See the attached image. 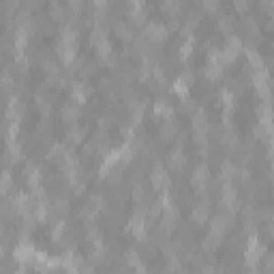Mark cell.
<instances>
[{"instance_id": "obj_36", "label": "cell", "mask_w": 274, "mask_h": 274, "mask_svg": "<svg viewBox=\"0 0 274 274\" xmlns=\"http://www.w3.org/2000/svg\"><path fill=\"white\" fill-rule=\"evenodd\" d=\"M69 5L75 9V11H79V9H81V0H69Z\"/></svg>"}, {"instance_id": "obj_27", "label": "cell", "mask_w": 274, "mask_h": 274, "mask_svg": "<svg viewBox=\"0 0 274 274\" xmlns=\"http://www.w3.org/2000/svg\"><path fill=\"white\" fill-rule=\"evenodd\" d=\"M180 7H182V0H165V11L171 13V17H176V15H178Z\"/></svg>"}, {"instance_id": "obj_32", "label": "cell", "mask_w": 274, "mask_h": 274, "mask_svg": "<svg viewBox=\"0 0 274 274\" xmlns=\"http://www.w3.org/2000/svg\"><path fill=\"white\" fill-rule=\"evenodd\" d=\"M234 7H236V9H238V11H240V13H244V11H246V9H249V7H251V0H234Z\"/></svg>"}, {"instance_id": "obj_18", "label": "cell", "mask_w": 274, "mask_h": 274, "mask_svg": "<svg viewBox=\"0 0 274 274\" xmlns=\"http://www.w3.org/2000/svg\"><path fill=\"white\" fill-rule=\"evenodd\" d=\"M185 163H187V157H185V152L182 150H173L169 152V157H167V165L171 169H180V167H185Z\"/></svg>"}, {"instance_id": "obj_15", "label": "cell", "mask_w": 274, "mask_h": 274, "mask_svg": "<svg viewBox=\"0 0 274 274\" xmlns=\"http://www.w3.org/2000/svg\"><path fill=\"white\" fill-rule=\"evenodd\" d=\"M173 109H171V103H167L165 99H159L157 103H154V116L163 118V120H167V118H171Z\"/></svg>"}, {"instance_id": "obj_9", "label": "cell", "mask_w": 274, "mask_h": 274, "mask_svg": "<svg viewBox=\"0 0 274 274\" xmlns=\"http://www.w3.org/2000/svg\"><path fill=\"white\" fill-rule=\"evenodd\" d=\"M150 182H152L154 191H165L169 187V173L163 167H154L150 173Z\"/></svg>"}, {"instance_id": "obj_34", "label": "cell", "mask_w": 274, "mask_h": 274, "mask_svg": "<svg viewBox=\"0 0 274 274\" xmlns=\"http://www.w3.org/2000/svg\"><path fill=\"white\" fill-rule=\"evenodd\" d=\"M268 146H270V152L274 154V131L268 135Z\"/></svg>"}, {"instance_id": "obj_35", "label": "cell", "mask_w": 274, "mask_h": 274, "mask_svg": "<svg viewBox=\"0 0 274 274\" xmlns=\"http://www.w3.org/2000/svg\"><path fill=\"white\" fill-rule=\"evenodd\" d=\"M95 7L99 9V11H101V9H105V7H107V0H95Z\"/></svg>"}, {"instance_id": "obj_25", "label": "cell", "mask_w": 274, "mask_h": 274, "mask_svg": "<svg viewBox=\"0 0 274 274\" xmlns=\"http://www.w3.org/2000/svg\"><path fill=\"white\" fill-rule=\"evenodd\" d=\"M218 28L223 30V34L232 36V30H234V22H232V17H230V15H223L221 20H218Z\"/></svg>"}, {"instance_id": "obj_23", "label": "cell", "mask_w": 274, "mask_h": 274, "mask_svg": "<svg viewBox=\"0 0 274 274\" xmlns=\"http://www.w3.org/2000/svg\"><path fill=\"white\" fill-rule=\"evenodd\" d=\"M36 105H39V109H41L43 116H50V112H52V101H50L48 97L36 95Z\"/></svg>"}, {"instance_id": "obj_19", "label": "cell", "mask_w": 274, "mask_h": 274, "mask_svg": "<svg viewBox=\"0 0 274 274\" xmlns=\"http://www.w3.org/2000/svg\"><path fill=\"white\" fill-rule=\"evenodd\" d=\"M26 178H28V185L39 189V180H41V169L36 165H28V169H26Z\"/></svg>"}, {"instance_id": "obj_24", "label": "cell", "mask_w": 274, "mask_h": 274, "mask_svg": "<svg viewBox=\"0 0 274 274\" xmlns=\"http://www.w3.org/2000/svg\"><path fill=\"white\" fill-rule=\"evenodd\" d=\"M50 15L54 17L56 22H60V20H65V15H67V11H65V7H62L60 3H54L52 7H50Z\"/></svg>"}, {"instance_id": "obj_26", "label": "cell", "mask_w": 274, "mask_h": 274, "mask_svg": "<svg viewBox=\"0 0 274 274\" xmlns=\"http://www.w3.org/2000/svg\"><path fill=\"white\" fill-rule=\"evenodd\" d=\"M236 171H238V169H236L230 161H225L223 165H221V178H225V180H232V178L236 176Z\"/></svg>"}, {"instance_id": "obj_4", "label": "cell", "mask_w": 274, "mask_h": 274, "mask_svg": "<svg viewBox=\"0 0 274 274\" xmlns=\"http://www.w3.org/2000/svg\"><path fill=\"white\" fill-rule=\"evenodd\" d=\"M253 84H255V90L261 99H270L272 97V81H270V75L263 69L255 71L253 75Z\"/></svg>"}, {"instance_id": "obj_38", "label": "cell", "mask_w": 274, "mask_h": 274, "mask_svg": "<svg viewBox=\"0 0 274 274\" xmlns=\"http://www.w3.org/2000/svg\"><path fill=\"white\" fill-rule=\"evenodd\" d=\"M268 234H270V238H274V221L268 223Z\"/></svg>"}, {"instance_id": "obj_29", "label": "cell", "mask_w": 274, "mask_h": 274, "mask_svg": "<svg viewBox=\"0 0 274 274\" xmlns=\"http://www.w3.org/2000/svg\"><path fill=\"white\" fill-rule=\"evenodd\" d=\"M202 5H204V9H206V13H216L218 11V0H202Z\"/></svg>"}, {"instance_id": "obj_8", "label": "cell", "mask_w": 274, "mask_h": 274, "mask_svg": "<svg viewBox=\"0 0 274 274\" xmlns=\"http://www.w3.org/2000/svg\"><path fill=\"white\" fill-rule=\"evenodd\" d=\"M178 133H180V124H178L176 120H173V118H167V120H163L161 131H159V135H161V140H163V142H171V140H176Z\"/></svg>"}, {"instance_id": "obj_28", "label": "cell", "mask_w": 274, "mask_h": 274, "mask_svg": "<svg viewBox=\"0 0 274 274\" xmlns=\"http://www.w3.org/2000/svg\"><path fill=\"white\" fill-rule=\"evenodd\" d=\"M191 54H193V41L189 39L187 43H182V48H180V58H182V60H187Z\"/></svg>"}, {"instance_id": "obj_14", "label": "cell", "mask_w": 274, "mask_h": 274, "mask_svg": "<svg viewBox=\"0 0 274 274\" xmlns=\"http://www.w3.org/2000/svg\"><path fill=\"white\" fill-rule=\"evenodd\" d=\"M221 144L227 146V148H236V146L240 144V137H238V133H236L234 126L227 124L225 129H223V133H221Z\"/></svg>"}, {"instance_id": "obj_16", "label": "cell", "mask_w": 274, "mask_h": 274, "mask_svg": "<svg viewBox=\"0 0 274 274\" xmlns=\"http://www.w3.org/2000/svg\"><path fill=\"white\" fill-rule=\"evenodd\" d=\"M88 95H90V88L86 84H75L71 88V97H73V101L75 103H86Z\"/></svg>"}, {"instance_id": "obj_17", "label": "cell", "mask_w": 274, "mask_h": 274, "mask_svg": "<svg viewBox=\"0 0 274 274\" xmlns=\"http://www.w3.org/2000/svg\"><path fill=\"white\" fill-rule=\"evenodd\" d=\"M84 135H86V129H84V126H81V124H77V122L69 124V131H67L69 142H73V144H79L81 140H84Z\"/></svg>"}, {"instance_id": "obj_12", "label": "cell", "mask_w": 274, "mask_h": 274, "mask_svg": "<svg viewBox=\"0 0 274 274\" xmlns=\"http://www.w3.org/2000/svg\"><path fill=\"white\" fill-rule=\"evenodd\" d=\"M210 216V199H202L195 208H193V218L197 225H204Z\"/></svg>"}, {"instance_id": "obj_21", "label": "cell", "mask_w": 274, "mask_h": 274, "mask_svg": "<svg viewBox=\"0 0 274 274\" xmlns=\"http://www.w3.org/2000/svg\"><path fill=\"white\" fill-rule=\"evenodd\" d=\"M246 58H249V65H251L255 71L263 69V60H261V56H259V54L255 52L253 48H249V50H246Z\"/></svg>"}, {"instance_id": "obj_39", "label": "cell", "mask_w": 274, "mask_h": 274, "mask_svg": "<svg viewBox=\"0 0 274 274\" xmlns=\"http://www.w3.org/2000/svg\"><path fill=\"white\" fill-rule=\"evenodd\" d=\"M272 65H274V60H272Z\"/></svg>"}, {"instance_id": "obj_6", "label": "cell", "mask_w": 274, "mask_h": 274, "mask_svg": "<svg viewBox=\"0 0 274 274\" xmlns=\"http://www.w3.org/2000/svg\"><path fill=\"white\" fill-rule=\"evenodd\" d=\"M240 52H242V43H240V39H236V36H230V41H227L223 45V50H221V54H223V58H225L227 65L238 60Z\"/></svg>"}, {"instance_id": "obj_20", "label": "cell", "mask_w": 274, "mask_h": 274, "mask_svg": "<svg viewBox=\"0 0 274 274\" xmlns=\"http://www.w3.org/2000/svg\"><path fill=\"white\" fill-rule=\"evenodd\" d=\"M116 32H118V36H120L122 41H133V30H131V26L126 22H118L116 24Z\"/></svg>"}, {"instance_id": "obj_31", "label": "cell", "mask_w": 274, "mask_h": 274, "mask_svg": "<svg viewBox=\"0 0 274 274\" xmlns=\"http://www.w3.org/2000/svg\"><path fill=\"white\" fill-rule=\"evenodd\" d=\"M133 197H135V202H144L146 199V187H135V191H133Z\"/></svg>"}, {"instance_id": "obj_7", "label": "cell", "mask_w": 274, "mask_h": 274, "mask_svg": "<svg viewBox=\"0 0 274 274\" xmlns=\"http://www.w3.org/2000/svg\"><path fill=\"white\" fill-rule=\"evenodd\" d=\"M191 84H193V73H189V71H185L182 75L173 81V93H176L180 99H187L189 97V88H191Z\"/></svg>"}, {"instance_id": "obj_13", "label": "cell", "mask_w": 274, "mask_h": 274, "mask_svg": "<svg viewBox=\"0 0 274 274\" xmlns=\"http://www.w3.org/2000/svg\"><path fill=\"white\" fill-rule=\"evenodd\" d=\"M129 232L135 236V238H142V236H144V232H146V216H144V212L135 214L129 221Z\"/></svg>"}, {"instance_id": "obj_1", "label": "cell", "mask_w": 274, "mask_h": 274, "mask_svg": "<svg viewBox=\"0 0 274 274\" xmlns=\"http://www.w3.org/2000/svg\"><path fill=\"white\" fill-rule=\"evenodd\" d=\"M75 54H77V36L73 28H67L60 36V43H58V56L65 65H71L75 60Z\"/></svg>"}, {"instance_id": "obj_5", "label": "cell", "mask_w": 274, "mask_h": 274, "mask_svg": "<svg viewBox=\"0 0 274 274\" xmlns=\"http://www.w3.org/2000/svg\"><path fill=\"white\" fill-rule=\"evenodd\" d=\"M144 34H146V41H148V43H161V41L167 39V28L163 24L150 22L148 26H146Z\"/></svg>"}, {"instance_id": "obj_22", "label": "cell", "mask_w": 274, "mask_h": 274, "mask_svg": "<svg viewBox=\"0 0 274 274\" xmlns=\"http://www.w3.org/2000/svg\"><path fill=\"white\" fill-rule=\"evenodd\" d=\"M197 26H199V17H197V13H191V15H189V20H187V24H185V28H182V32H185V36H193V32H195Z\"/></svg>"}, {"instance_id": "obj_2", "label": "cell", "mask_w": 274, "mask_h": 274, "mask_svg": "<svg viewBox=\"0 0 274 274\" xmlns=\"http://www.w3.org/2000/svg\"><path fill=\"white\" fill-rule=\"evenodd\" d=\"M263 255H266V246H263V242L259 240V236H251L249 242H246V251H244V257H246L249 268H255V263H257L259 259H263Z\"/></svg>"}, {"instance_id": "obj_3", "label": "cell", "mask_w": 274, "mask_h": 274, "mask_svg": "<svg viewBox=\"0 0 274 274\" xmlns=\"http://www.w3.org/2000/svg\"><path fill=\"white\" fill-rule=\"evenodd\" d=\"M191 124H193V133H195L197 144H204L210 124H208V116H206V112H204L202 107L193 112V116H191Z\"/></svg>"}, {"instance_id": "obj_30", "label": "cell", "mask_w": 274, "mask_h": 274, "mask_svg": "<svg viewBox=\"0 0 274 274\" xmlns=\"http://www.w3.org/2000/svg\"><path fill=\"white\" fill-rule=\"evenodd\" d=\"M52 210H54V212H58V214H65L67 210H69V204L65 202V199H58V202L52 206Z\"/></svg>"}, {"instance_id": "obj_37", "label": "cell", "mask_w": 274, "mask_h": 274, "mask_svg": "<svg viewBox=\"0 0 274 274\" xmlns=\"http://www.w3.org/2000/svg\"><path fill=\"white\" fill-rule=\"evenodd\" d=\"M266 270H274V255L268 257V263H266Z\"/></svg>"}, {"instance_id": "obj_33", "label": "cell", "mask_w": 274, "mask_h": 274, "mask_svg": "<svg viewBox=\"0 0 274 274\" xmlns=\"http://www.w3.org/2000/svg\"><path fill=\"white\" fill-rule=\"evenodd\" d=\"M11 191V173L5 171V178H3V193H9Z\"/></svg>"}, {"instance_id": "obj_10", "label": "cell", "mask_w": 274, "mask_h": 274, "mask_svg": "<svg viewBox=\"0 0 274 274\" xmlns=\"http://www.w3.org/2000/svg\"><path fill=\"white\" fill-rule=\"evenodd\" d=\"M208 182H210V169L206 165H199L193 171V176H191V185H193L197 191H204Z\"/></svg>"}, {"instance_id": "obj_11", "label": "cell", "mask_w": 274, "mask_h": 274, "mask_svg": "<svg viewBox=\"0 0 274 274\" xmlns=\"http://www.w3.org/2000/svg\"><path fill=\"white\" fill-rule=\"evenodd\" d=\"M79 114H81L79 103H67L65 107L60 109V116H62V120H65L67 124L77 122V120H79Z\"/></svg>"}]
</instances>
